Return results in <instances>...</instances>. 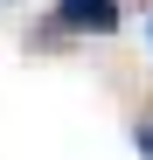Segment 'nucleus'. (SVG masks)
I'll list each match as a JSON object with an SVG mask.
<instances>
[{"mask_svg":"<svg viewBox=\"0 0 153 160\" xmlns=\"http://www.w3.org/2000/svg\"><path fill=\"white\" fill-rule=\"evenodd\" d=\"M63 35H118V0H56Z\"/></svg>","mask_w":153,"mask_h":160,"instance_id":"1","label":"nucleus"},{"mask_svg":"<svg viewBox=\"0 0 153 160\" xmlns=\"http://www.w3.org/2000/svg\"><path fill=\"white\" fill-rule=\"evenodd\" d=\"M139 153H146V160H153V118H146V125H139Z\"/></svg>","mask_w":153,"mask_h":160,"instance_id":"2","label":"nucleus"}]
</instances>
